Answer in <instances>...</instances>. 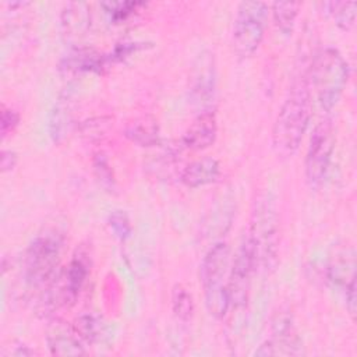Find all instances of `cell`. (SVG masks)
Masks as SVG:
<instances>
[{"mask_svg": "<svg viewBox=\"0 0 357 357\" xmlns=\"http://www.w3.org/2000/svg\"><path fill=\"white\" fill-rule=\"evenodd\" d=\"M312 112V95L305 74L290 86L272 130V146L278 156H293L308 128Z\"/></svg>", "mask_w": 357, "mask_h": 357, "instance_id": "obj_1", "label": "cell"}, {"mask_svg": "<svg viewBox=\"0 0 357 357\" xmlns=\"http://www.w3.org/2000/svg\"><path fill=\"white\" fill-rule=\"evenodd\" d=\"M247 238L251 245L255 272H272L278 265L279 255V216L271 194H258L255 198Z\"/></svg>", "mask_w": 357, "mask_h": 357, "instance_id": "obj_2", "label": "cell"}, {"mask_svg": "<svg viewBox=\"0 0 357 357\" xmlns=\"http://www.w3.org/2000/svg\"><path fill=\"white\" fill-rule=\"evenodd\" d=\"M349 73V63L337 49L325 46L315 52L305 78L322 110L331 112L336 106L347 85Z\"/></svg>", "mask_w": 357, "mask_h": 357, "instance_id": "obj_3", "label": "cell"}, {"mask_svg": "<svg viewBox=\"0 0 357 357\" xmlns=\"http://www.w3.org/2000/svg\"><path fill=\"white\" fill-rule=\"evenodd\" d=\"M230 264V247L226 241H216L199 264V282L204 289L205 305L216 319L223 318L230 308L227 290Z\"/></svg>", "mask_w": 357, "mask_h": 357, "instance_id": "obj_4", "label": "cell"}, {"mask_svg": "<svg viewBox=\"0 0 357 357\" xmlns=\"http://www.w3.org/2000/svg\"><path fill=\"white\" fill-rule=\"evenodd\" d=\"M64 237L57 230H45L26 248L24 279L31 289H45L59 273Z\"/></svg>", "mask_w": 357, "mask_h": 357, "instance_id": "obj_5", "label": "cell"}, {"mask_svg": "<svg viewBox=\"0 0 357 357\" xmlns=\"http://www.w3.org/2000/svg\"><path fill=\"white\" fill-rule=\"evenodd\" d=\"M269 6L265 1H241L237 6L231 45L240 59L252 56L259 47L268 22Z\"/></svg>", "mask_w": 357, "mask_h": 357, "instance_id": "obj_6", "label": "cell"}, {"mask_svg": "<svg viewBox=\"0 0 357 357\" xmlns=\"http://www.w3.org/2000/svg\"><path fill=\"white\" fill-rule=\"evenodd\" d=\"M335 151L333 124L329 119L319 120L310 137L304 172L311 187H319L328 176Z\"/></svg>", "mask_w": 357, "mask_h": 357, "instance_id": "obj_7", "label": "cell"}, {"mask_svg": "<svg viewBox=\"0 0 357 357\" xmlns=\"http://www.w3.org/2000/svg\"><path fill=\"white\" fill-rule=\"evenodd\" d=\"M254 272H255V265H254L251 245L247 236H244L230 264L229 283H227L230 307L240 308L245 305L248 300L251 278Z\"/></svg>", "mask_w": 357, "mask_h": 357, "instance_id": "obj_8", "label": "cell"}, {"mask_svg": "<svg viewBox=\"0 0 357 357\" xmlns=\"http://www.w3.org/2000/svg\"><path fill=\"white\" fill-rule=\"evenodd\" d=\"M303 342L296 331L291 315L278 312L272 322V336L259 344L255 356H298L303 354Z\"/></svg>", "mask_w": 357, "mask_h": 357, "instance_id": "obj_9", "label": "cell"}, {"mask_svg": "<svg viewBox=\"0 0 357 357\" xmlns=\"http://www.w3.org/2000/svg\"><path fill=\"white\" fill-rule=\"evenodd\" d=\"M216 89V68L213 54L204 50L198 54L190 78V99L199 110H212ZM198 112V113H199Z\"/></svg>", "mask_w": 357, "mask_h": 357, "instance_id": "obj_10", "label": "cell"}, {"mask_svg": "<svg viewBox=\"0 0 357 357\" xmlns=\"http://www.w3.org/2000/svg\"><path fill=\"white\" fill-rule=\"evenodd\" d=\"M89 258L84 251H77L68 266L56 275V283L63 293L64 301L73 303L82 290L89 275Z\"/></svg>", "mask_w": 357, "mask_h": 357, "instance_id": "obj_11", "label": "cell"}, {"mask_svg": "<svg viewBox=\"0 0 357 357\" xmlns=\"http://www.w3.org/2000/svg\"><path fill=\"white\" fill-rule=\"evenodd\" d=\"M47 349L52 356H81L86 354L85 343L77 335L73 325L54 319L46 333Z\"/></svg>", "mask_w": 357, "mask_h": 357, "instance_id": "obj_12", "label": "cell"}, {"mask_svg": "<svg viewBox=\"0 0 357 357\" xmlns=\"http://www.w3.org/2000/svg\"><path fill=\"white\" fill-rule=\"evenodd\" d=\"M218 135V120L215 110L199 112L194 123L181 138L183 146L194 151L209 148Z\"/></svg>", "mask_w": 357, "mask_h": 357, "instance_id": "obj_13", "label": "cell"}, {"mask_svg": "<svg viewBox=\"0 0 357 357\" xmlns=\"http://www.w3.org/2000/svg\"><path fill=\"white\" fill-rule=\"evenodd\" d=\"M326 278L329 283L340 289L343 293L351 286H356V259L351 248H343L335 252L329 261Z\"/></svg>", "mask_w": 357, "mask_h": 357, "instance_id": "obj_14", "label": "cell"}, {"mask_svg": "<svg viewBox=\"0 0 357 357\" xmlns=\"http://www.w3.org/2000/svg\"><path fill=\"white\" fill-rule=\"evenodd\" d=\"M220 176V165L213 158H201L188 163L181 174L180 180L190 188H198L215 183Z\"/></svg>", "mask_w": 357, "mask_h": 357, "instance_id": "obj_15", "label": "cell"}, {"mask_svg": "<svg viewBox=\"0 0 357 357\" xmlns=\"http://www.w3.org/2000/svg\"><path fill=\"white\" fill-rule=\"evenodd\" d=\"M91 26V8L86 3L74 1L64 6L61 11L63 33L68 39L82 38Z\"/></svg>", "mask_w": 357, "mask_h": 357, "instance_id": "obj_16", "label": "cell"}, {"mask_svg": "<svg viewBox=\"0 0 357 357\" xmlns=\"http://www.w3.org/2000/svg\"><path fill=\"white\" fill-rule=\"evenodd\" d=\"M109 57L88 47L73 49L61 61V70L68 74H78L86 71L100 73L106 67Z\"/></svg>", "mask_w": 357, "mask_h": 357, "instance_id": "obj_17", "label": "cell"}, {"mask_svg": "<svg viewBox=\"0 0 357 357\" xmlns=\"http://www.w3.org/2000/svg\"><path fill=\"white\" fill-rule=\"evenodd\" d=\"M73 126V107L70 96L60 98L49 116V135L54 142H61Z\"/></svg>", "mask_w": 357, "mask_h": 357, "instance_id": "obj_18", "label": "cell"}, {"mask_svg": "<svg viewBox=\"0 0 357 357\" xmlns=\"http://www.w3.org/2000/svg\"><path fill=\"white\" fill-rule=\"evenodd\" d=\"M73 326L85 344H95L102 342L107 331L105 321L95 314L79 315Z\"/></svg>", "mask_w": 357, "mask_h": 357, "instance_id": "obj_19", "label": "cell"}, {"mask_svg": "<svg viewBox=\"0 0 357 357\" xmlns=\"http://www.w3.org/2000/svg\"><path fill=\"white\" fill-rule=\"evenodd\" d=\"M124 135L139 146H155L159 144V130L153 120L138 119L132 123H128Z\"/></svg>", "mask_w": 357, "mask_h": 357, "instance_id": "obj_20", "label": "cell"}, {"mask_svg": "<svg viewBox=\"0 0 357 357\" xmlns=\"http://www.w3.org/2000/svg\"><path fill=\"white\" fill-rule=\"evenodd\" d=\"M325 8V14L342 29L347 31L354 25L356 7L354 1H328L321 4Z\"/></svg>", "mask_w": 357, "mask_h": 357, "instance_id": "obj_21", "label": "cell"}, {"mask_svg": "<svg viewBox=\"0 0 357 357\" xmlns=\"http://www.w3.org/2000/svg\"><path fill=\"white\" fill-rule=\"evenodd\" d=\"M172 310L177 319L183 322H188L194 317L195 303L192 294L187 287L177 283L172 290Z\"/></svg>", "mask_w": 357, "mask_h": 357, "instance_id": "obj_22", "label": "cell"}, {"mask_svg": "<svg viewBox=\"0 0 357 357\" xmlns=\"http://www.w3.org/2000/svg\"><path fill=\"white\" fill-rule=\"evenodd\" d=\"M298 14V3L294 1H275L272 3V15L276 26L289 35L294 26Z\"/></svg>", "mask_w": 357, "mask_h": 357, "instance_id": "obj_23", "label": "cell"}, {"mask_svg": "<svg viewBox=\"0 0 357 357\" xmlns=\"http://www.w3.org/2000/svg\"><path fill=\"white\" fill-rule=\"evenodd\" d=\"M107 225L110 227V231L114 234V237L121 241L127 240L131 236V231H132L131 220L126 211L114 209L113 212H110L107 216Z\"/></svg>", "mask_w": 357, "mask_h": 357, "instance_id": "obj_24", "label": "cell"}, {"mask_svg": "<svg viewBox=\"0 0 357 357\" xmlns=\"http://www.w3.org/2000/svg\"><path fill=\"white\" fill-rule=\"evenodd\" d=\"M141 6H144V3H139V1H106V3H102V7L105 8L106 14L110 17V20L113 22L124 21L134 11H137V8Z\"/></svg>", "mask_w": 357, "mask_h": 357, "instance_id": "obj_25", "label": "cell"}, {"mask_svg": "<svg viewBox=\"0 0 357 357\" xmlns=\"http://www.w3.org/2000/svg\"><path fill=\"white\" fill-rule=\"evenodd\" d=\"M93 167L98 178L102 181V184H113V176H112V167L107 162V158L103 153H98L93 158Z\"/></svg>", "mask_w": 357, "mask_h": 357, "instance_id": "obj_26", "label": "cell"}, {"mask_svg": "<svg viewBox=\"0 0 357 357\" xmlns=\"http://www.w3.org/2000/svg\"><path fill=\"white\" fill-rule=\"evenodd\" d=\"M20 123V114L11 107H6L4 105L1 106V117H0V124H1V135L6 137L7 134L13 132L14 128Z\"/></svg>", "mask_w": 357, "mask_h": 357, "instance_id": "obj_27", "label": "cell"}, {"mask_svg": "<svg viewBox=\"0 0 357 357\" xmlns=\"http://www.w3.org/2000/svg\"><path fill=\"white\" fill-rule=\"evenodd\" d=\"M38 354L33 349H31L29 346L26 344H15L13 347H6L3 351H1V357H28V356H35Z\"/></svg>", "mask_w": 357, "mask_h": 357, "instance_id": "obj_28", "label": "cell"}, {"mask_svg": "<svg viewBox=\"0 0 357 357\" xmlns=\"http://www.w3.org/2000/svg\"><path fill=\"white\" fill-rule=\"evenodd\" d=\"M17 160H18V156L14 151L3 149L1 151V172L6 173V172L13 170L17 165Z\"/></svg>", "mask_w": 357, "mask_h": 357, "instance_id": "obj_29", "label": "cell"}]
</instances>
